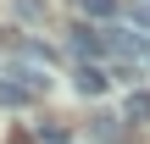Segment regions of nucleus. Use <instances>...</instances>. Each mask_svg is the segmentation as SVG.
Instances as JSON below:
<instances>
[{
    "label": "nucleus",
    "instance_id": "7",
    "mask_svg": "<svg viewBox=\"0 0 150 144\" xmlns=\"http://www.w3.org/2000/svg\"><path fill=\"white\" fill-rule=\"evenodd\" d=\"M17 17L22 22H45V0H17Z\"/></svg>",
    "mask_w": 150,
    "mask_h": 144
},
{
    "label": "nucleus",
    "instance_id": "2",
    "mask_svg": "<svg viewBox=\"0 0 150 144\" xmlns=\"http://www.w3.org/2000/svg\"><path fill=\"white\" fill-rule=\"evenodd\" d=\"M72 89H78V94H89V100H100V94L111 89V78H106V67H100V61H78V67H72Z\"/></svg>",
    "mask_w": 150,
    "mask_h": 144
},
{
    "label": "nucleus",
    "instance_id": "6",
    "mask_svg": "<svg viewBox=\"0 0 150 144\" xmlns=\"http://www.w3.org/2000/svg\"><path fill=\"white\" fill-rule=\"evenodd\" d=\"M28 100V83H11V78H0V105H22Z\"/></svg>",
    "mask_w": 150,
    "mask_h": 144
},
{
    "label": "nucleus",
    "instance_id": "5",
    "mask_svg": "<svg viewBox=\"0 0 150 144\" xmlns=\"http://www.w3.org/2000/svg\"><path fill=\"white\" fill-rule=\"evenodd\" d=\"M78 11H83V17H95V22H106V28H111V17H117V0H78Z\"/></svg>",
    "mask_w": 150,
    "mask_h": 144
},
{
    "label": "nucleus",
    "instance_id": "3",
    "mask_svg": "<svg viewBox=\"0 0 150 144\" xmlns=\"http://www.w3.org/2000/svg\"><path fill=\"white\" fill-rule=\"evenodd\" d=\"M72 50H78L83 61H95V55L106 50V28H95V22H78V28H72Z\"/></svg>",
    "mask_w": 150,
    "mask_h": 144
},
{
    "label": "nucleus",
    "instance_id": "1",
    "mask_svg": "<svg viewBox=\"0 0 150 144\" xmlns=\"http://www.w3.org/2000/svg\"><path fill=\"white\" fill-rule=\"evenodd\" d=\"M106 50L111 55H128V61H150V39L139 28H106Z\"/></svg>",
    "mask_w": 150,
    "mask_h": 144
},
{
    "label": "nucleus",
    "instance_id": "9",
    "mask_svg": "<svg viewBox=\"0 0 150 144\" xmlns=\"http://www.w3.org/2000/svg\"><path fill=\"white\" fill-rule=\"evenodd\" d=\"M39 139H45V144H61V139H67V128H56V122H45V128H39Z\"/></svg>",
    "mask_w": 150,
    "mask_h": 144
},
{
    "label": "nucleus",
    "instance_id": "4",
    "mask_svg": "<svg viewBox=\"0 0 150 144\" xmlns=\"http://www.w3.org/2000/svg\"><path fill=\"white\" fill-rule=\"evenodd\" d=\"M122 122H150V89H134L122 100Z\"/></svg>",
    "mask_w": 150,
    "mask_h": 144
},
{
    "label": "nucleus",
    "instance_id": "8",
    "mask_svg": "<svg viewBox=\"0 0 150 144\" xmlns=\"http://www.w3.org/2000/svg\"><path fill=\"white\" fill-rule=\"evenodd\" d=\"M134 28L150 33V0H134Z\"/></svg>",
    "mask_w": 150,
    "mask_h": 144
}]
</instances>
